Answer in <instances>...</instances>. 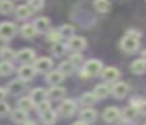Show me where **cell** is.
Instances as JSON below:
<instances>
[{
    "instance_id": "cell-1",
    "label": "cell",
    "mask_w": 146,
    "mask_h": 125,
    "mask_svg": "<svg viewBox=\"0 0 146 125\" xmlns=\"http://www.w3.org/2000/svg\"><path fill=\"white\" fill-rule=\"evenodd\" d=\"M140 47V34L137 31H129L121 39V49L127 53H133Z\"/></svg>"
},
{
    "instance_id": "cell-2",
    "label": "cell",
    "mask_w": 146,
    "mask_h": 125,
    "mask_svg": "<svg viewBox=\"0 0 146 125\" xmlns=\"http://www.w3.org/2000/svg\"><path fill=\"white\" fill-rule=\"evenodd\" d=\"M99 74H102V63L99 59H90L85 63L83 77H96Z\"/></svg>"
},
{
    "instance_id": "cell-3",
    "label": "cell",
    "mask_w": 146,
    "mask_h": 125,
    "mask_svg": "<svg viewBox=\"0 0 146 125\" xmlns=\"http://www.w3.org/2000/svg\"><path fill=\"white\" fill-rule=\"evenodd\" d=\"M17 74H19V78H21V80H24V81H29V80H32V78L36 75V69H35V66L24 64L22 67H19V70H17Z\"/></svg>"
},
{
    "instance_id": "cell-4",
    "label": "cell",
    "mask_w": 146,
    "mask_h": 125,
    "mask_svg": "<svg viewBox=\"0 0 146 125\" xmlns=\"http://www.w3.org/2000/svg\"><path fill=\"white\" fill-rule=\"evenodd\" d=\"M16 34V25L13 22H2L0 24V36L5 39H10Z\"/></svg>"
},
{
    "instance_id": "cell-5",
    "label": "cell",
    "mask_w": 146,
    "mask_h": 125,
    "mask_svg": "<svg viewBox=\"0 0 146 125\" xmlns=\"http://www.w3.org/2000/svg\"><path fill=\"white\" fill-rule=\"evenodd\" d=\"M110 91L116 99H123V97H126L127 92H129V84L119 81V83H115L113 86L110 88Z\"/></svg>"
},
{
    "instance_id": "cell-6",
    "label": "cell",
    "mask_w": 146,
    "mask_h": 125,
    "mask_svg": "<svg viewBox=\"0 0 146 125\" xmlns=\"http://www.w3.org/2000/svg\"><path fill=\"white\" fill-rule=\"evenodd\" d=\"M58 113H60L61 116H64V117L72 116L74 113H76V102H72V100H63V103H61L60 108H58Z\"/></svg>"
},
{
    "instance_id": "cell-7",
    "label": "cell",
    "mask_w": 146,
    "mask_h": 125,
    "mask_svg": "<svg viewBox=\"0 0 146 125\" xmlns=\"http://www.w3.org/2000/svg\"><path fill=\"white\" fill-rule=\"evenodd\" d=\"M68 47L71 50H74V52H80V50H83L86 47V41L80 36H72V38H69Z\"/></svg>"
},
{
    "instance_id": "cell-8",
    "label": "cell",
    "mask_w": 146,
    "mask_h": 125,
    "mask_svg": "<svg viewBox=\"0 0 146 125\" xmlns=\"http://www.w3.org/2000/svg\"><path fill=\"white\" fill-rule=\"evenodd\" d=\"M102 77L107 83H113L119 78V70L116 67H107V69H102Z\"/></svg>"
},
{
    "instance_id": "cell-9",
    "label": "cell",
    "mask_w": 146,
    "mask_h": 125,
    "mask_svg": "<svg viewBox=\"0 0 146 125\" xmlns=\"http://www.w3.org/2000/svg\"><path fill=\"white\" fill-rule=\"evenodd\" d=\"M52 59L50 58H46V56H42V58H39L38 61L35 63V69L39 72H49L52 69Z\"/></svg>"
},
{
    "instance_id": "cell-10",
    "label": "cell",
    "mask_w": 146,
    "mask_h": 125,
    "mask_svg": "<svg viewBox=\"0 0 146 125\" xmlns=\"http://www.w3.org/2000/svg\"><path fill=\"white\" fill-rule=\"evenodd\" d=\"M16 58L21 59L22 63H32L33 59H35V52H33L32 49H22V50L17 52Z\"/></svg>"
},
{
    "instance_id": "cell-11",
    "label": "cell",
    "mask_w": 146,
    "mask_h": 125,
    "mask_svg": "<svg viewBox=\"0 0 146 125\" xmlns=\"http://www.w3.org/2000/svg\"><path fill=\"white\" fill-rule=\"evenodd\" d=\"M30 99L33 100V102L38 105V103L44 102V100H47V91H44L42 88H38V89H33L32 91V95H30Z\"/></svg>"
},
{
    "instance_id": "cell-12",
    "label": "cell",
    "mask_w": 146,
    "mask_h": 125,
    "mask_svg": "<svg viewBox=\"0 0 146 125\" xmlns=\"http://www.w3.org/2000/svg\"><path fill=\"white\" fill-rule=\"evenodd\" d=\"M119 116H121L119 109L115 108V106H110V108H107L104 111V120L105 122H115Z\"/></svg>"
},
{
    "instance_id": "cell-13",
    "label": "cell",
    "mask_w": 146,
    "mask_h": 125,
    "mask_svg": "<svg viewBox=\"0 0 146 125\" xmlns=\"http://www.w3.org/2000/svg\"><path fill=\"white\" fill-rule=\"evenodd\" d=\"M36 33H38V31H36L35 24H25V25H22V28H21V34H22L25 39H32V38H35Z\"/></svg>"
},
{
    "instance_id": "cell-14",
    "label": "cell",
    "mask_w": 146,
    "mask_h": 125,
    "mask_svg": "<svg viewBox=\"0 0 146 125\" xmlns=\"http://www.w3.org/2000/svg\"><path fill=\"white\" fill-rule=\"evenodd\" d=\"M64 94H66L64 88L54 86V88H50V91L47 92V97H49L50 100H61V99L64 97Z\"/></svg>"
},
{
    "instance_id": "cell-15",
    "label": "cell",
    "mask_w": 146,
    "mask_h": 125,
    "mask_svg": "<svg viewBox=\"0 0 146 125\" xmlns=\"http://www.w3.org/2000/svg\"><path fill=\"white\" fill-rule=\"evenodd\" d=\"M63 78H64V75L61 74L60 70H52V72H49V75H47V81L52 86H58V84L63 81Z\"/></svg>"
},
{
    "instance_id": "cell-16",
    "label": "cell",
    "mask_w": 146,
    "mask_h": 125,
    "mask_svg": "<svg viewBox=\"0 0 146 125\" xmlns=\"http://www.w3.org/2000/svg\"><path fill=\"white\" fill-rule=\"evenodd\" d=\"M41 120H42V124H46V125H52L57 120V113L52 108L47 109V111H44V113H41Z\"/></svg>"
},
{
    "instance_id": "cell-17",
    "label": "cell",
    "mask_w": 146,
    "mask_h": 125,
    "mask_svg": "<svg viewBox=\"0 0 146 125\" xmlns=\"http://www.w3.org/2000/svg\"><path fill=\"white\" fill-rule=\"evenodd\" d=\"M96 117H98V114H96V111H94V109H91V108H86V109H83V111L80 113V120L86 122V124L94 122Z\"/></svg>"
},
{
    "instance_id": "cell-18",
    "label": "cell",
    "mask_w": 146,
    "mask_h": 125,
    "mask_svg": "<svg viewBox=\"0 0 146 125\" xmlns=\"http://www.w3.org/2000/svg\"><path fill=\"white\" fill-rule=\"evenodd\" d=\"M35 27H36V31H38V33H44V31L49 30L50 22H49L47 17H38L35 20Z\"/></svg>"
},
{
    "instance_id": "cell-19",
    "label": "cell",
    "mask_w": 146,
    "mask_h": 125,
    "mask_svg": "<svg viewBox=\"0 0 146 125\" xmlns=\"http://www.w3.org/2000/svg\"><path fill=\"white\" fill-rule=\"evenodd\" d=\"M130 70H132L135 75L145 74L146 72V63L143 61V59H135V61L132 63V66H130Z\"/></svg>"
},
{
    "instance_id": "cell-20",
    "label": "cell",
    "mask_w": 146,
    "mask_h": 125,
    "mask_svg": "<svg viewBox=\"0 0 146 125\" xmlns=\"http://www.w3.org/2000/svg\"><path fill=\"white\" fill-rule=\"evenodd\" d=\"M96 95V99L101 100V99H105V97L110 94V88L107 86V84H98V86L94 88V92H93Z\"/></svg>"
},
{
    "instance_id": "cell-21",
    "label": "cell",
    "mask_w": 146,
    "mask_h": 125,
    "mask_svg": "<svg viewBox=\"0 0 146 125\" xmlns=\"http://www.w3.org/2000/svg\"><path fill=\"white\" fill-rule=\"evenodd\" d=\"M11 119H13V122H16V124H25L27 122V111H22V109H14L13 113H11Z\"/></svg>"
},
{
    "instance_id": "cell-22",
    "label": "cell",
    "mask_w": 146,
    "mask_h": 125,
    "mask_svg": "<svg viewBox=\"0 0 146 125\" xmlns=\"http://www.w3.org/2000/svg\"><path fill=\"white\" fill-rule=\"evenodd\" d=\"M32 9H30V6L29 5H21V6H17L16 8V16H17V19H29L30 16H32Z\"/></svg>"
},
{
    "instance_id": "cell-23",
    "label": "cell",
    "mask_w": 146,
    "mask_h": 125,
    "mask_svg": "<svg viewBox=\"0 0 146 125\" xmlns=\"http://www.w3.org/2000/svg\"><path fill=\"white\" fill-rule=\"evenodd\" d=\"M33 105H35V102H33L30 97H22V99L17 102V108L22 109V111H27V113L33 108Z\"/></svg>"
},
{
    "instance_id": "cell-24",
    "label": "cell",
    "mask_w": 146,
    "mask_h": 125,
    "mask_svg": "<svg viewBox=\"0 0 146 125\" xmlns=\"http://www.w3.org/2000/svg\"><path fill=\"white\" fill-rule=\"evenodd\" d=\"M93 5H94V9L98 13H108V9H110V2L108 0H94L93 2Z\"/></svg>"
},
{
    "instance_id": "cell-25",
    "label": "cell",
    "mask_w": 146,
    "mask_h": 125,
    "mask_svg": "<svg viewBox=\"0 0 146 125\" xmlns=\"http://www.w3.org/2000/svg\"><path fill=\"white\" fill-rule=\"evenodd\" d=\"M24 88H25V84H24V80H13L10 83V92L11 94H19L24 91Z\"/></svg>"
},
{
    "instance_id": "cell-26",
    "label": "cell",
    "mask_w": 146,
    "mask_h": 125,
    "mask_svg": "<svg viewBox=\"0 0 146 125\" xmlns=\"http://www.w3.org/2000/svg\"><path fill=\"white\" fill-rule=\"evenodd\" d=\"M138 111H140V109L137 108L135 105H130V106H127V108L121 113V116H123L126 120H130V119H133L137 114H138Z\"/></svg>"
},
{
    "instance_id": "cell-27",
    "label": "cell",
    "mask_w": 146,
    "mask_h": 125,
    "mask_svg": "<svg viewBox=\"0 0 146 125\" xmlns=\"http://www.w3.org/2000/svg\"><path fill=\"white\" fill-rule=\"evenodd\" d=\"M13 64L10 61H2L0 63V77H8L13 72Z\"/></svg>"
},
{
    "instance_id": "cell-28",
    "label": "cell",
    "mask_w": 146,
    "mask_h": 125,
    "mask_svg": "<svg viewBox=\"0 0 146 125\" xmlns=\"http://www.w3.org/2000/svg\"><path fill=\"white\" fill-rule=\"evenodd\" d=\"M74 69H76V64H74V63H71V61H63V63L60 64V72H61L63 75L72 74Z\"/></svg>"
},
{
    "instance_id": "cell-29",
    "label": "cell",
    "mask_w": 146,
    "mask_h": 125,
    "mask_svg": "<svg viewBox=\"0 0 146 125\" xmlns=\"http://www.w3.org/2000/svg\"><path fill=\"white\" fill-rule=\"evenodd\" d=\"M13 9H14L13 2H10V0H2L0 2V14H10Z\"/></svg>"
},
{
    "instance_id": "cell-30",
    "label": "cell",
    "mask_w": 146,
    "mask_h": 125,
    "mask_svg": "<svg viewBox=\"0 0 146 125\" xmlns=\"http://www.w3.org/2000/svg\"><path fill=\"white\" fill-rule=\"evenodd\" d=\"M58 31H60L61 38H68V39H69V38L74 36V27L72 25H63Z\"/></svg>"
},
{
    "instance_id": "cell-31",
    "label": "cell",
    "mask_w": 146,
    "mask_h": 125,
    "mask_svg": "<svg viewBox=\"0 0 146 125\" xmlns=\"http://www.w3.org/2000/svg\"><path fill=\"white\" fill-rule=\"evenodd\" d=\"M52 52H54V55L61 56L64 52H66V45L61 44L60 41H58V42H54V45H52Z\"/></svg>"
},
{
    "instance_id": "cell-32",
    "label": "cell",
    "mask_w": 146,
    "mask_h": 125,
    "mask_svg": "<svg viewBox=\"0 0 146 125\" xmlns=\"http://www.w3.org/2000/svg\"><path fill=\"white\" fill-rule=\"evenodd\" d=\"M0 56H2V61H13V58L16 55H14V52L11 49H3V50H0Z\"/></svg>"
},
{
    "instance_id": "cell-33",
    "label": "cell",
    "mask_w": 146,
    "mask_h": 125,
    "mask_svg": "<svg viewBox=\"0 0 146 125\" xmlns=\"http://www.w3.org/2000/svg\"><path fill=\"white\" fill-rule=\"evenodd\" d=\"M96 100H98V99H96V95L93 92H86V94H83V95H82V103H83V105H86V106L93 105Z\"/></svg>"
},
{
    "instance_id": "cell-34",
    "label": "cell",
    "mask_w": 146,
    "mask_h": 125,
    "mask_svg": "<svg viewBox=\"0 0 146 125\" xmlns=\"http://www.w3.org/2000/svg\"><path fill=\"white\" fill-rule=\"evenodd\" d=\"M29 6L32 11H39L44 6V0H29Z\"/></svg>"
},
{
    "instance_id": "cell-35",
    "label": "cell",
    "mask_w": 146,
    "mask_h": 125,
    "mask_svg": "<svg viewBox=\"0 0 146 125\" xmlns=\"http://www.w3.org/2000/svg\"><path fill=\"white\" fill-rule=\"evenodd\" d=\"M10 113H11L10 105H8L7 102H3V100H0V117H5V116H8Z\"/></svg>"
},
{
    "instance_id": "cell-36",
    "label": "cell",
    "mask_w": 146,
    "mask_h": 125,
    "mask_svg": "<svg viewBox=\"0 0 146 125\" xmlns=\"http://www.w3.org/2000/svg\"><path fill=\"white\" fill-rule=\"evenodd\" d=\"M60 38H61V34H60V31H57V30L47 33V41H50V42H58Z\"/></svg>"
},
{
    "instance_id": "cell-37",
    "label": "cell",
    "mask_w": 146,
    "mask_h": 125,
    "mask_svg": "<svg viewBox=\"0 0 146 125\" xmlns=\"http://www.w3.org/2000/svg\"><path fill=\"white\" fill-rule=\"evenodd\" d=\"M38 113L41 114V113H44V111H47V109H50V102H47V100H44V102H41V103H38Z\"/></svg>"
},
{
    "instance_id": "cell-38",
    "label": "cell",
    "mask_w": 146,
    "mask_h": 125,
    "mask_svg": "<svg viewBox=\"0 0 146 125\" xmlns=\"http://www.w3.org/2000/svg\"><path fill=\"white\" fill-rule=\"evenodd\" d=\"M69 61H71V63H74L76 66H77V64H80V63H82V55H80L79 52H77V53H74V55L69 58Z\"/></svg>"
},
{
    "instance_id": "cell-39",
    "label": "cell",
    "mask_w": 146,
    "mask_h": 125,
    "mask_svg": "<svg viewBox=\"0 0 146 125\" xmlns=\"http://www.w3.org/2000/svg\"><path fill=\"white\" fill-rule=\"evenodd\" d=\"M7 44H8V39H5V38L0 36V50L7 49Z\"/></svg>"
},
{
    "instance_id": "cell-40",
    "label": "cell",
    "mask_w": 146,
    "mask_h": 125,
    "mask_svg": "<svg viewBox=\"0 0 146 125\" xmlns=\"http://www.w3.org/2000/svg\"><path fill=\"white\" fill-rule=\"evenodd\" d=\"M5 95H7V89L5 88H0V100H3Z\"/></svg>"
},
{
    "instance_id": "cell-41",
    "label": "cell",
    "mask_w": 146,
    "mask_h": 125,
    "mask_svg": "<svg viewBox=\"0 0 146 125\" xmlns=\"http://www.w3.org/2000/svg\"><path fill=\"white\" fill-rule=\"evenodd\" d=\"M72 125H88L86 122H83V120H77V122H74Z\"/></svg>"
},
{
    "instance_id": "cell-42",
    "label": "cell",
    "mask_w": 146,
    "mask_h": 125,
    "mask_svg": "<svg viewBox=\"0 0 146 125\" xmlns=\"http://www.w3.org/2000/svg\"><path fill=\"white\" fill-rule=\"evenodd\" d=\"M141 59L146 63V50H143V53H141Z\"/></svg>"
},
{
    "instance_id": "cell-43",
    "label": "cell",
    "mask_w": 146,
    "mask_h": 125,
    "mask_svg": "<svg viewBox=\"0 0 146 125\" xmlns=\"http://www.w3.org/2000/svg\"><path fill=\"white\" fill-rule=\"evenodd\" d=\"M24 125H36V124H35V122H25Z\"/></svg>"
},
{
    "instance_id": "cell-44",
    "label": "cell",
    "mask_w": 146,
    "mask_h": 125,
    "mask_svg": "<svg viewBox=\"0 0 146 125\" xmlns=\"http://www.w3.org/2000/svg\"><path fill=\"white\" fill-rule=\"evenodd\" d=\"M0 2H2V0H0Z\"/></svg>"
}]
</instances>
